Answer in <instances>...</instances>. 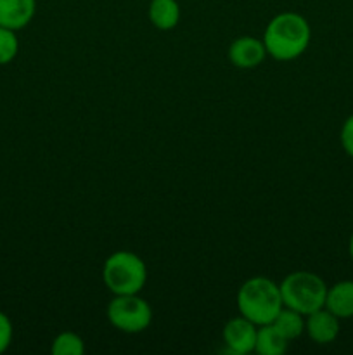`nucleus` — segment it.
Returning a JSON list of instances; mask_svg holds the SVG:
<instances>
[{
  "label": "nucleus",
  "mask_w": 353,
  "mask_h": 355,
  "mask_svg": "<svg viewBox=\"0 0 353 355\" xmlns=\"http://www.w3.org/2000/svg\"><path fill=\"white\" fill-rule=\"evenodd\" d=\"M262 40L266 55L275 61H294L303 55L310 45V23L298 12H280L269 21Z\"/></svg>",
  "instance_id": "1"
},
{
  "label": "nucleus",
  "mask_w": 353,
  "mask_h": 355,
  "mask_svg": "<svg viewBox=\"0 0 353 355\" xmlns=\"http://www.w3.org/2000/svg\"><path fill=\"white\" fill-rule=\"evenodd\" d=\"M107 321L121 333L137 335L145 331L152 322V309L137 295H114L107 304Z\"/></svg>",
  "instance_id": "5"
},
{
  "label": "nucleus",
  "mask_w": 353,
  "mask_h": 355,
  "mask_svg": "<svg viewBox=\"0 0 353 355\" xmlns=\"http://www.w3.org/2000/svg\"><path fill=\"white\" fill-rule=\"evenodd\" d=\"M348 253H350V259L353 260V232L350 236V241H348Z\"/></svg>",
  "instance_id": "18"
},
{
  "label": "nucleus",
  "mask_w": 353,
  "mask_h": 355,
  "mask_svg": "<svg viewBox=\"0 0 353 355\" xmlns=\"http://www.w3.org/2000/svg\"><path fill=\"white\" fill-rule=\"evenodd\" d=\"M52 355H83L85 342L75 331H62L54 338L51 347Z\"/></svg>",
  "instance_id": "14"
},
{
  "label": "nucleus",
  "mask_w": 353,
  "mask_h": 355,
  "mask_svg": "<svg viewBox=\"0 0 353 355\" xmlns=\"http://www.w3.org/2000/svg\"><path fill=\"white\" fill-rule=\"evenodd\" d=\"M339 321L332 312L322 307L311 314L305 315V333L317 345H329L339 335Z\"/></svg>",
  "instance_id": "8"
},
{
  "label": "nucleus",
  "mask_w": 353,
  "mask_h": 355,
  "mask_svg": "<svg viewBox=\"0 0 353 355\" xmlns=\"http://www.w3.org/2000/svg\"><path fill=\"white\" fill-rule=\"evenodd\" d=\"M237 311L242 318L256 326L270 324L282 311V295L279 284L263 276L249 277L237 291Z\"/></svg>",
  "instance_id": "2"
},
{
  "label": "nucleus",
  "mask_w": 353,
  "mask_h": 355,
  "mask_svg": "<svg viewBox=\"0 0 353 355\" xmlns=\"http://www.w3.org/2000/svg\"><path fill=\"white\" fill-rule=\"evenodd\" d=\"M12 335L14 328L9 315H7L6 312L0 311V354H3L10 347V343H12Z\"/></svg>",
  "instance_id": "16"
},
{
  "label": "nucleus",
  "mask_w": 353,
  "mask_h": 355,
  "mask_svg": "<svg viewBox=\"0 0 353 355\" xmlns=\"http://www.w3.org/2000/svg\"><path fill=\"white\" fill-rule=\"evenodd\" d=\"M19 52V40L16 31L0 26V66L9 64Z\"/></svg>",
  "instance_id": "15"
},
{
  "label": "nucleus",
  "mask_w": 353,
  "mask_h": 355,
  "mask_svg": "<svg viewBox=\"0 0 353 355\" xmlns=\"http://www.w3.org/2000/svg\"><path fill=\"white\" fill-rule=\"evenodd\" d=\"M102 283L113 295H137L147 283V266L137 253L114 252L102 266Z\"/></svg>",
  "instance_id": "3"
},
{
  "label": "nucleus",
  "mask_w": 353,
  "mask_h": 355,
  "mask_svg": "<svg viewBox=\"0 0 353 355\" xmlns=\"http://www.w3.org/2000/svg\"><path fill=\"white\" fill-rule=\"evenodd\" d=\"M272 324L291 342V340L300 338L305 333V315L293 311V309L282 307V311L277 314Z\"/></svg>",
  "instance_id": "13"
},
{
  "label": "nucleus",
  "mask_w": 353,
  "mask_h": 355,
  "mask_svg": "<svg viewBox=\"0 0 353 355\" xmlns=\"http://www.w3.org/2000/svg\"><path fill=\"white\" fill-rule=\"evenodd\" d=\"M287 343H289V340L272 322L258 326L255 352L260 355H282L287 350Z\"/></svg>",
  "instance_id": "12"
},
{
  "label": "nucleus",
  "mask_w": 353,
  "mask_h": 355,
  "mask_svg": "<svg viewBox=\"0 0 353 355\" xmlns=\"http://www.w3.org/2000/svg\"><path fill=\"white\" fill-rule=\"evenodd\" d=\"M284 307L308 315L325 305L327 284L315 272L294 270L279 284Z\"/></svg>",
  "instance_id": "4"
},
{
  "label": "nucleus",
  "mask_w": 353,
  "mask_h": 355,
  "mask_svg": "<svg viewBox=\"0 0 353 355\" xmlns=\"http://www.w3.org/2000/svg\"><path fill=\"white\" fill-rule=\"evenodd\" d=\"M256 333H258V326L249 321V319L239 315V318L227 321V324L224 326V331H221V336H224L225 345L232 354L246 355L255 352Z\"/></svg>",
  "instance_id": "6"
},
{
  "label": "nucleus",
  "mask_w": 353,
  "mask_h": 355,
  "mask_svg": "<svg viewBox=\"0 0 353 355\" xmlns=\"http://www.w3.org/2000/svg\"><path fill=\"white\" fill-rule=\"evenodd\" d=\"M339 141H341V146L346 155L353 158V114H350L345 120V123H343Z\"/></svg>",
  "instance_id": "17"
},
{
  "label": "nucleus",
  "mask_w": 353,
  "mask_h": 355,
  "mask_svg": "<svg viewBox=\"0 0 353 355\" xmlns=\"http://www.w3.org/2000/svg\"><path fill=\"white\" fill-rule=\"evenodd\" d=\"M37 0H0V26L19 31L31 23Z\"/></svg>",
  "instance_id": "9"
},
{
  "label": "nucleus",
  "mask_w": 353,
  "mask_h": 355,
  "mask_svg": "<svg viewBox=\"0 0 353 355\" xmlns=\"http://www.w3.org/2000/svg\"><path fill=\"white\" fill-rule=\"evenodd\" d=\"M149 21L161 31H170L180 23V3L176 0H149Z\"/></svg>",
  "instance_id": "11"
},
{
  "label": "nucleus",
  "mask_w": 353,
  "mask_h": 355,
  "mask_svg": "<svg viewBox=\"0 0 353 355\" xmlns=\"http://www.w3.org/2000/svg\"><path fill=\"white\" fill-rule=\"evenodd\" d=\"M325 309L339 319L353 318V281H339L327 288Z\"/></svg>",
  "instance_id": "10"
},
{
  "label": "nucleus",
  "mask_w": 353,
  "mask_h": 355,
  "mask_svg": "<svg viewBox=\"0 0 353 355\" xmlns=\"http://www.w3.org/2000/svg\"><path fill=\"white\" fill-rule=\"evenodd\" d=\"M227 58L235 68L255 69L265 61L266 49L263 45V40L244 35V37H239L232 42L227 51Z\"/></svg>",
  "instance_id": "7"
}]
</instances>
